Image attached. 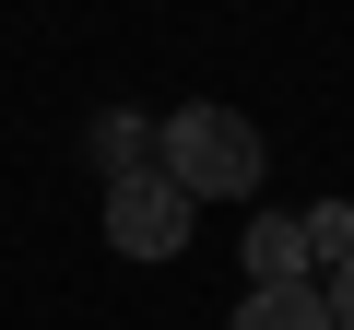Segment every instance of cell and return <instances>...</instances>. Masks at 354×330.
Wrapping results in <instances>:
<instances>
[{
	"instance_id": "cell-1",
	"label": "cell",
	"mask_w": 354,
	"mask_h": 330,
	"mask_svg": "<svg viewBox=\"0 0 354 330\" xmlns=\"http://www.w3.org/2000/svg\"><path fill=\"white\" fill-rule=\"evenodd\" d=\"M153 142H165L153 165H165V177L189 189V201H248V189H260V165H272L260 118H236V106H177Z\"/></svg>"
},
{
	"instance_id": "cell-3",
	"label": "cell",
	"mask_w": 354,
	"mask_h": 330,
	"mask_svg": "<svg viewBox=\"0 0 354 330\" xmlns=\"http://www.w3.org/2000/svg\"><path fill=\"white\" fill-rule=\"evenodd\" d=\"M225 330H342V318H330V283L307 271V283H248V307Z\"/></svg>"
},
{
	"instance_id": "cell-5",
	"label": "cell",
	"mask_w": 354,
	"mask_h": 330,
	"mask_svg": "<svg viewBox=\"0 0 354 330\" xmlns=\"http://www.w3.org/2000/svg\"><path fill=\"white\" fill-rule=\"evenodd\" d=\"M142 142H153V130H142L130 106H118V118H95V165H106V177H130V165H153Z\"/></svg>"
},
{
	"instance_id": "cell-2",
	"label": "cell",
	"mask_w": 354,
	"mask_h": 330,
	"mask_svg": "<svg viewBox=\"0 0 354 330\" xmlns=\"http://www.w3.org/2000/svg\"><path fill=\"white\" fill-rule=\"evenodd\" d=\"M189 189L165 177V165H130V177H106V248L118 260H177L189 248Z\"/></svg>"
},
{
	"instance_id": "cell-6",
	"label": "cell",
	"mask_w": 354,
	"mask_h": 330,
	"mask_svg": "<svg viewBox=\"0 0 354 330\" xmlns=\"http://www.w3.org/2000/svg\"><path fill=\"white\" fill-rule=\"evenodd\" d=\"M307 260H319V271L354 260V201H319V213H307Z\"/></svg>"
},
{
	"instance_id": "cell-7",
	"label": "cell",
	"mask_w": 354,
	"mask_h": 330,
	"mask_svg": "<svg viewBox=\"0 0 354 330\" xmlns=\"http://www.w3.org/2000/svg\"><path fill=\"white\" fill-rule=\"evenodd\" d=\"M319 283H330V318H342V330H354V260H330V271H319Z\"/></svg>"
},
{
	"instance_id": "cell-4",
	"label": "cell",
	"mask_w": 354,
	"mask_h": 330,
	"mask_svg": "<svg viewBox=\"0 0 354 330\" xmlns=\"http://www.w3.org/2000/svg\"><path fill=\"white\" fill-rule=\"evenodd\" d=\"M236 248H248V283H307V271H319V260H307V213H260Z\"/></svg>"
}]
</instances>
